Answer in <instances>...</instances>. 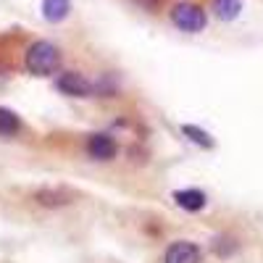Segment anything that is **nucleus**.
Returning a JSON list of instances; mask_svg holds the SVG:
<instances>
[{"label": "nucleus", "mask_w": 263, "mask_h": 263, "mask_svg": "<svg viewBox=\"0 0 263 263\" xmlns=\"http://www.w3.org/2000/svg\"><path fill=\"white\" fill-rule=\"evenodd\" d=\"M61 66V50L50 40H37L24 53V69L32 77H53Z\"/></svg>", "instance_id": "obj_1"}, {"label": "nucleus", "mask_w": 263, "mask_h": 263, "mask_svg": "<svg viewBox=\"0 0 263 263\" xmlns=\"http://www.w3.org/2000/svg\"><path fill=\"white\" fill-rule=\"evenodd\" d=\"M171 24L177 27L179 32H187V34H197L203 32L205 24H208V16H205V8H200L197 3H190V0H182L171 8Z\"/></svg>", "instance_id": "obj_2"}, {"label": "nucleus", "mask_w": 263, "mask_h": 263, "mask_svg": "<svg viewBox=\"0 0 263 263\" xmlns=\"http://www.w3.org/2000/svg\"><path fill=\"white\" fill-rule=\"evenodd\" d=\"M84 153L95 163H111L119 158V142L111 132H92V135H87Z\"/></svg>", "instance_id": "obj_3"}, {"label": "nucleus", "mask_w": 263, "mask_h": 263, "mask_svg": "<svg viewBox=\"0 0 263 263\" xmlns=\"http://www.w3.org/2000/svg\"><path fill=\"white\" fill-rule=\"evenodd\" d=\"M55 90L66 98H92L95 95V84L79 71H61L55 77Z\"/></svg>", "instance_id": "obj_4"}, {"label": "nucleus", "mask_w": 263, "mask_h": 263, "mask_svg": "<svg viewBox=\"0 0 263 263\" xmlns=\"http://www.w3.org/2000/svg\"><path fill=\"white\" fill-rule=\"evenodd\" d=\"M32 200L40 208H48V211H61V208H69L77 203V192L69 187H40L34 190Z\"/></svg>", "instance_id": "obj_5"}, {"label": "nucleus", "mask_w": 263, "mask_h": 263, "mask_svg": "<svg viewBox=\"0 0 263 263\" xmlns=\"http://www.w3.org/2000/svg\"><path fill=\"white\" fill-rule=\"evenodd\" d=\"M161 263H203V248L192 239H174L163 250Z\"/></svg>", "instance_id": "obj_6"}, {"label": "nucleus", "mask_w": 263, "mask_h": 263, "mask_svg": "<svg viewBox=\"0 0 263 263\" xmlns=\"http://www.w3.org/2000/svg\"><path fill=\"white\" fill-rule=\"evenodd\" d=\"M171 200L187 213H200L208 205V195L203 190H197V187H187V190H174Z\"/></svg>", "instance_id": "obj_7"}, {"label": "nucleus", "mask_w": 263, "mask_h": 263, "mask_svg": "<svg viewBox=\"0 0 263 263\" xmlns=\"http://www.w3.org/2000/svg\"><path fill=\"white\" fill-rule=\"evenodd\" d=\"M239 250V239L234 237V234H216L213 239H211V253L216 255V258H221V260H227V258H232L234 253Z\"/></svg>", "instance_id": "obj_8"}, {"label": "nucleus", "mask_w": 263, "mask_h": 263, "mask_svg": "<svg viewBox=\"0 0 263 263\" xmlns=\"http://www.w3.org/2000/svg\"><path fill=\"white\" fill-rule=\"evenodd\" d=\"M21 129H24V121H21V116L16 111H11V108H0V137H18Z\"/></svg>", "instance_id": "obj_9"}, {"label": "nucleus", "mask_w": 263, "mask_h": 263, "mask_svg": "<svg viewBox=\"0 0 263 263\" xmlns=\"http://www.w3.org/2000/svg\"><path fill=\"white\" fill-rule=\"evenodd\" d=\"M69 11H71V0H42V16H45V21H50V24L63 21L69 16Z\"/></svg>", "instance_id": "obj_10"}, {"label": "nucleus", "mask_w": 263, "mask_h": 263, "mask_svg": "<svg viewBox=\"0 0 263 263\" xmlns=\"http://www.w3.org/2000/svg\"><path fill=\"white\" fill-rule=\"evenodd\" d=\"M213 11L221 21H232L242 11V0H213Z\"/></svg>", "instance_id": "obj_11"}, {"label": "nucleus", "mask_w": 263, "mask_h": 263, "mask_svg": "<svg viewBox=\"0 0 263 263\" xmlns=\"http://www.w3.org/2000/svg\"><path fill=\"white\" fill-rule=\"evenodd\" d=\"M182 135L190 137L195 145H200V147H213V137L208 135V132H203L200 126H192V124H182Z\"/></svg>", "instance_id": "obj_12"}]
</instances>
